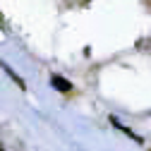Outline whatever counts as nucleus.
Wrapping results in <instances>:
<instances>
[{"mask_svg": "<svg viewBox=\"0 0 151 151\" xmlns=\"http://www.w3.org/2000/svg\"><path fill=\"white\" fill-rule=\"evenodd\" d=\"M50 84H53V89H58V91H63V93L72 91V84H70L65 77H60V74H53V77H50Z\"/></svg>", "mask_w": 151, "mask_h": 151, "instance_id": "1", "label": "nucleus"}, {"mask_svg": "<svg viewBox=\"0 0 151 151\" xmlns=\"http://www.w3.org/2000/svg\"><path fill=\"white\" fill-rule=\"evenodd\" d=\"M0 151H5V149H3V146H0Z\"/></svg>", "mask_w": 151, "mask_h": 151, "instance_id": "2", "label": "nucleus"}]
</instances>
